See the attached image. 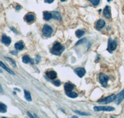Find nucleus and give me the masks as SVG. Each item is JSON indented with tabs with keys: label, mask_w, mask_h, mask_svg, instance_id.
<instances>
[{
	"label": "nucleus",
	"mask_w": 124,
	"mask_h": 118,
	"mask_svg": "<svg viewBox=\"0 0 124 118\" xmlns=\"http://www.w3.org/2000/svg\"><path fill=\"white\" fill-rule=\"evenodd\" d=\"M64 50H65V47L60 43H59L58 42H55V44H54L53 47L51 49L50 52L54 55H60L62 52H63Z\"/></svg>",
	"instance_id": "1"
},
{
	"label": "nucleus",
	"mask_w": 124,
	"mask_h": 118,
	"mask_svg": "<svg viewBox=\"0 0 124 118\" xmlns=\"http://www.w3.org/2000/svg\"><path fill=\"white\" fill-rule=\"evenodd\" d=\"M116 97V96L115 94H112V95L109 96H107V97L105 98L99 100V101H97V103L102 104H108V103H110L111 102H112L113 101H114Z\"/></svg>",
	"instance_id": "2"
},
{
	"label": "nucleus",
	"mask_w": 124,
	"mask_h": 118,
	"mask_svg": "<svg viewBox=\"0 0 124 118\" xmlns=\"http://www.w3.org/2000/svg\"><path fill=\"white\" fill-rule=\"evenodd\" d=\"M53 33V29L50 25H45L42 28V34L44 36L48 37L50 36Z\"/></svg>",
	"instance_id": "3"
},
{
	"label": "nucleus",
	"mask_w": 124,
	"mask_h": 118,
	"mask_svg": "<svg viewBox=\"0 0 124 118\" xmlns=\"http://www.w3.org/2000/svg\"><path fill=\"white\" fill-rule=\"evenodd\" d=\"M99 82L104 87H106L107 85V82L108 80V77L104 73H101L99 75Z\"/></svg>",
	"instance_id": "4"
},
{
	"label": "nucleus",
	"mask_w": 124,
	"mask_h": 118,
	"mask_svg": "<svg viewBox=\"0 0 124 118\" xmlns=\"http://www.w3.org/2000/svg\"><path fill=\"white\" fill-rule=\"evenodd\" d=\"M117 41L116 40L114 41H112L111 39L108 40V47H107V51L108 52H110V53H112V52L117 49Z\"/></svg>",
	"instance_id": "5"
},
{
	"label": "nucleus",
	"mask_w": 124,
	"mask_h": 118,
	"mask_svg": "<svg viewBox=\"0 0 124 118\" xmlns=\"http://www.w3.org/2000/svg\"><path fill=\"white\" fill-rule=\"evenodd\" d=\"M94 110L96 111H112L115 108L111 106H95Z\"/></svg>",
	"instance_id": "6"
},
{
	"label": "nucleus",
	"mask_w": 124,
	"mask_h": 118,
	"mask_svg": "<svg viewBox=\"0 0 124 118\" xmlns=\"http://www.w3.org/2000/svg\"><path fill=\"white\" fill-rule=\"evenodd\" d=\"M124 89L120 92V93H118L117 96H116V98H115V102L117 104H119L122 101L124 100Z\"/></svg>",
	"instance_id": "7"
},
{
	"label": "nucleus",
	"mask_w": 124,
	"mask_h": 118,
	"mask_svg": "<svg viewBox=\"0 0 124 118\" xmlns=\"http://www.w3.org/2000/svg\"><path fill=\"white\" fill-rule=\"evenodd\" d=\"M75 72L79 77L82 78L86 73V70L84 68H77L75 70Z\"/></svg>",
	"instance_id": "8"
},
{
	"label": "nucleus",
	"mask_w": 124,
	"mask_h": 118,
	"mask_svg": "<svg viewBox=\"0 0 124 118\" xmlns=\"http://www.w3.org/2000/svg\"><path fill=\"white\" fill-rule=\"evenodd\" d=\"M1 41L3 44H5L6 45L8 46L9 45H10L11 42V39L9 37H8L7 35H5V34H3V36H2Z\"/></svg>",
	"instance_id": "9"
},
{
	"label": "nucleus",
	"mask_w": 124,
	"mask_h": 118,
	"mask_svg": "<svg viewBox=\"0 0 124 118\" xmlns=\"http://www.w3.org/2000/svg\"><path fill=\"white\" fill-rule=\"evenodd\" d=\"M104 16L107 19H110L111 17V13H110V8L108 6H106L103 11Z\"/></svg>",
	"instance_id": "10"
},
{
	"label": "nucleus",
	"mask_w": 124,
	"mask_h": 118,
	"mask_svg": "<svg viewBox=\"0 0 124 118\" xmlns=\"http://www.w3.org/2000/svg\"><path fill=\"white\" fill-rule=\"evenodd\" d=\"M106 23L105 21L103 19H99V21H97V23H96V27L97 30H101L104 27Z\"/></svg>",
	"instance_id": "11"
},
{
	"label": "nucleus",
	"mask_w": 124,
	"mask_h": 118,
	"mask_svg": "<svg viewBox=\"0 0 124 118\" xmlns=\"http://www.w3.org/2000/svg\"><path fill=\"white\" fill-rule=\"evenodd\" d=\"M46 75L51 80H54L56 78L57 74L55 71H48L46 72Z\"/></svg>",
	"instance_id": "12"
},
{
	"label": "nucleus",
	"mask_w": 124,
	"mask_h": 118,
	"mask_svg": "<svg viewBox=\"0 0 124 118\" xmlns=\"http://www.w3.org/2000/svg\"><path fill=\"white\" fill-rule=\"evenodd\" d=\"M74 87H75V86L74 84H71V83H67L65 84V90L66 91V92H71L72 90H73Z\"/></svg>",
	"instance_id": "13"
},
{
	"label": "nucleus",
	"mask_w": 124,
	"mask_h": 118,
	"mask_svg": "<svg viewBox=\"0 0 124 118\" xmlns=\"http://www.w3.org/2000/svg\"><path fill=\"white\" fill-rule=\"evenodd\" d=\"M43 14H44V19L45 21H48V20L53 18V15L52 13H50L48 11H44Z\"/></svg>",
	"instance_id": "14"
},
{
	"label": "nucleus",
	"mask_w": 124,
	"mask_h": 118,
	"mask_svg": "<svg viewBox=\"0 0 124 118\" xmlns=\"http://www.w3.org/2000/svg\"><path fill=\"white\" fill-rule=\"evenodd\" d=\"M25 19L27 23H31V22H32V21H34V19H35V16H34V15H33L32 14H28L25 16Z\"/></svg>",
	"instance_id": "15"
},
{
	"label": "nucleus",
	"mask_w": 124,
	"mask_h": 118,
	"mask_svg": "<svg viewBox=\"0 0 124 118\" xmlns=\"http://www.w3.org/2000/svg\"><path fill=\"white\" fill-rule=\"evenodd\" d=\"M14 47H15L16 49L19 50V51H21V50H23L24 47V45L23 44V42H19L16 43L15 45H14Z\"/></svg>",
	"instance_id": "16"
},
{
	"label": "nucleus",
	"mask_w": 124,
	"mask_h": 118,
	"mask_svg": "<svg viewBox=\"0 0 124 118\" xmlns=\"http://www.w3.org/2000/svg\"><path fill=\"white\" fill-rule=\"evenodd\" d=\"M24 97H25V98L26 99L27 101H32V98H31V93H30V92H27V90H24Z\"/></svg>",
	"instance_id": "17"
},
{
	"label": "nucleus",
	"mask_w": 124,
	"mask_h": 118,
	"mask_svg": "<svg viewBox=\"0 0 124 118\" xmlns=\"http://www.w3.org/2000/svg\"><path fill=\"white\" fill-rule=\"evenodd\" d=\"M66 94L68 96V97L71 98H75L78 96L77 93H75V92H66Z\"/></svg>",
	"instance_id": "18"
},
{
	"label": "nucleus",
	"mask_w": 124,
	"mask_h": 118,
	"mask_svg": "<svg viewBox=\"0 0 124 118\" xmlns=\"http://www.w3.org/2000/svg\"><path fill=\"white\" fill-rule=\"evenodd\" d=\"M52 15H53V18H54L55 19H56V20L60 19L61 16L59 12L54 11V12H52Z\"/></svg>",
	"instance_id": "19"
},
{
	"label": "nucleus",
	"mask_w": 124,
	"mask_h": 118,
	"mask_svg": "<svg viewBox=\"0 0 124 118\" xmlns=\"http://www.w3.org/2000/svg\"><path fill=\"white\" fill-rule=\"evenodd\" d=\"M6 110H7V106L5 104H3L2 103H0V112H1V113L6 112Z\"/></svg>",
	"instance_id": "20"
},
{
	"label": "nucleus",
	"mask_w": 124,
	"mask_h": 118,
	"mask_svg": "<svg viewBox=\"0 0 124 118\" xmlns=\"http://www.w3.org/2000/svg\"><path fill=\"white\" fill-rule=\"evenodd\" d=\"M1 63V67L2 68H4V70H6V71H7L8 72V73H11V74H12V75H14V72H13V71L11 70H10V69H9L8 68V67H6V65H4V63H3V62H1V63Z\"/></svg>",
	"instance_id": "21"
},
{
	"label": "nucleus",
	"mask_w": 124,
	"mask_h": 118,
	"mask_svg": "<svg viewBox=\"0 0 124 118\" xmlns=\"http://www.w3.org/2000/svg\"><path fill=\"white\" fill-rule=\"evenodd\" d=\"M31 61V59H30L28 55H24L23 57V62L24 63H28L29 62Z\"/></svg>",
	"instance_id": "22"
},
{
	"label": "nucleus",
	"mask_w": 124,
	"mask_h": 118,
	"mask_svg": "<svg viewBox=\"0 0 124 118\" xmlns=\"http://www.w3.org/2000/svg\"><path fill=\"white\" fill-rule=\"evenodd\" d=\"M75 34H76V37L79 38V37H81L83 35V34H85V32L83 31H81V30H78V31H76Z\"/></svg>",
	"instance_id": "23"
},
{
	"label": "nucleus",
	"mask_w": 124,
	"mask_h": 118,
	"mask_svg": "<svg viewBox=\"0 0 124 118\" xmlns=\"http://www.w3.org/2000/svg\"><path fill=\"white\" fill-rule=\"evenodd\" d=\"M4 59H6V60L8 61V62H11V63L12 64L13 67H16V62H14V60H13V59H11V58H8V57H4Z\"/></svg>",
	"instance_id": "24"
},
{
	"label": "nucleus",
	"mask_w": 124,
	"mask_h": 118,
	"mask_svg": "<svg viewBox=\"0 0 124 118\" xmlns=\"http://www.w3.org/2000/svg\"><path fill=\"white\" fill-rule=\"evenodd\" d=\"M74 112L75 113H77V114H79V115H81V116H89L90 114L89 113H87V112H81V111H74Z\"/></svg>",
	"instance_id": "25"
},
{
	"label": "nucleus",
	"mask_w": 124,
	"mask_h": 118,
	"mask_svg": "<svg viewBox=\"0 0 124 118\" xmlns=\"http://www.w3.org/2000/svg\"><path fill=\"white\" fill-rule=\"evenodd\" d=\"M89 1L94 6H97V5H98L99 2H100V0H89Z\"/></svg>",
	"instance_id": "26"
},
{
	"label": "nucleus",
	"mask_w": 124,
	"mask_h": 118,
	"mask_svg": "<svg viewBox=\"0 0 124 118\" xmlns=\"http://www.w3.org/2000/svg\"><path fill=\"white\" fill-rule=\"evenodd\" d=\"M54 85H55L56 86H59L60 85L61 83H60V80H55V81H54Z\"/></svg>",
	"instance_id": "27"
},
{
	"label": "nucleus",
	"mask_w": 124,
	"mask_h": 118,
	"mask_svg": "<svg viewBox=\"0 0 124 118\" xmlns=\"http://www.w3.org/2000/svg\"><path fill=\"white\" fill-rule=\"evenodd\" d=\"M54 0H45V2L46 3H52Z\"/></svg>",
	"instance_id": "28"
},
{
	"label": "nucleus",
	"mask_w": 124,
	"mask_h": 118,
	"mask_svg": "<svg viewBox=\"0 0 124 118\" xmlns=\"http://www.w3.org/2000/svg\"><path fill=\"white\" fill-rule=\"evenodd\" d=\"M84 41H85V39H81V40H80V41H78V42L77 43H76V45H78V44H81L82 42H84Z\"/></svg>",
	"instance_id": "29"
},
{
	"label": "nucleus",
	"mask_w": 124,
	"mask_h": 118,
	"mask_svg": "<svg viewBox=\"0 0 124 118\" xmlns=\"http://www.w3.org/2000/svg\"><path fill=\"white\" fill-rule=\"evenodd\" d=\"M40 60V57L39 55H37V57H36V60H37V63H38L39 62Z\"/></svg>",
	"instance_id": "30"
},
{
	"label": "nucleus",
	"mask_w": 124,
	"mask_h": 118,
	"mask_svg": "<svg viewBox=\"0 0 124 118\" xmlns=\"http://www.w3.org/2000/svg\"><path fill=\"white\" fill-rule=\"evenodd\" d=\"M27 114H28V115H29V117H31V118H33V116L32 115H31V113H29V112H27Z\"/></svg>",
	"instance_id": "31"
},
{
	"label": "nucleus",
	"mask_w": 124,
	"mask_h": 118,
	"mask_svg": "<svg viewBox=\"0 0 124 118\" xmlns=\"http://www.w3.org/2000/svg\"><path fill=\"white\" fill-rule=\"evenodd\" d=\"M19 8H21V7H20V6H17V8H16V9H17V10H18L19 9Z\"/></svg>",
	"instance_id": "32"
},
{
	"label": "nucleus",
	"mask_w": 124,
	"mask_h": 118,
	"mask_svg": "<svg viewBox=\"0 0 124 118\" xmlns=\"http://www.w3.org/2000/svg\"><path fill=\"white\" fill-rule=\"evenodd\" d=\"M62 1H66V0H61Z\"/></svg>",
	"instance_id": "33"
},
{
	"label": "nucleus",
	"mask_w": 124,
	"mask_h": 118,
	"mask_svg": "<svg viewBox=\"0 0 124 118\" xmlns=\"http://www.w3.org/2000/svg\"><path fill=\"white\" fill-rule=\"evenodd\" d=\"M110 1H112V0H107V1H108V2H110Z\"/></svg>",
	"instance_id": "34"
}]
</instances>
